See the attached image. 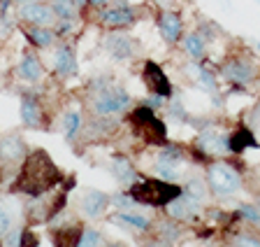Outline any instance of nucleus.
<instances>
[{
	"label": "nucleus",
	"instance_id": "a18cd8bd",
	"mask_svg": "<svg viewBox=\"0 0 260 247\" xmlns=\"http://www.w3.org/2000/svg\"><path fill=\"white\" fill-rule=\"evenodd\" d=\"M258 49H260V40H258Z\"/></svg>",
	"mask_w": 260,
	"mask_h": 247
},
{
	"label": "nucleus",
	"instance_id": "4c0bfd02",
	"mask_svg": "<svg viewBox=\"0 0 260 247\" xmlns=\"http://www.w3.org/2000/svg\"><path fill=\"white\" fill-rule=\"evenodd\" d=\"M165 100H168V98H162V96H158V94H151L149 98L144 100V105H146V107H151V110H160L162 105H165Z\"/></svg>",
	"mask_w": 260,
	"mask_h": 247
},
{
	"label": "nucleus",
	"instance_id": "37998d69",
	"mask_svg": "<svg viewBox=\"0 0 260 247\" xmlns=\"http://www.w3.org/2000/svg\"><path fill=\"white\" fill-rule=\"evenodd\" d=\"M153 3H156V5H160V7H162V5H165V3H168V0H153Z\"/></svg>",
	"mask_w": 260,
	"mask_h": 247
},
{
	"label": "nucleus",
	"instance_id": "a211bd4d",
	"mask_svg": "<svg viewBox=\"0 0 260 247\" xmlns=\"http://www.w3.org/2000/svg\"><path fill=\"white\" fill-rule=\"evenodd\" d=\"M26 143L19 135H3L0 138V161L3 163H19L26 159Z\"/></svg>",
	"mask_w": 260,
	"mask_h": 247
},
{
	"label": "nucleus",
	"instance_id": "412c9836",
	"mask_svg": "<svg viewBox=\"0 0 260 247\" xmlns=\"http://www.w3.org/2000/svg\"><path fill=\"white\" fill-rule=\"evenodd\" d=\"M179 44H181V49H184V54L188 56V59H193V61H205L207 59V40L202 38L198 31L186 33Z\"/></svg>",
	"mask_w": 260,
	"mask_h": 247
},
{
	"label": "nucleus",
	"instance_id": "5701e85b",
	"mask_svg": "<svg viewBox=\"0 0 260 247\" xmlns=\"http://www.w3.org/2000/svg\"><path fill=\"white\" fill-rule=\"evenodd\" d=\"M184 159H186L184 147H179V145H172V143L160 145V149H158V154H156V163L174 166V168H177V166L181 163Z\"/></svg>",
	"mask_w": 260,
	"mask_h": 247
},
{
	"label": "nucleus",
	"instance_id": "6e6552de",
	"mask_svg": "<svg viewBox=\"0 0 260 247\" xmlns=\"http://www.w3.org/2000/svg\"><path fill=\"white\" fill-rule=\"evenodd\" d=\"M19 19L26 26H56V12L51 7V3L47 0H32V3H23L16 10Z\"/></svg>",
	"mask_w": 260,
	"mask_h": 247
},
{
	"label": "nucleus",
	"instance_id": "a19ab883",
	"mask_svg": "<svg viewBox=\"0 0 260 247\" xmlns=\"http://www.w3.org/2000/svg\"><path fill=\"white\" fill-rule=\"evenodd\" d=\"M72 5H75L79 12H86L88 10V0H72Z\"/></svg>",
	"mask_w": 260,
	"mask_h": 247
},
{
	"label": "nucleus",
	"instance_id": "7c9ffc66",
	"mask_svg": "<svg viewBox=\"0 0 260 247\" xmlns=\"http://www.w3.org/2000/svg\"><path fill=\"white\" fill-rule=\"evenodd\" d=\"M168 119L170 121H188V115H186L181 100H172V103H168Z\"/></svg>",
	"mask_w": 260,
	"mask_h": 247
},
{
	"label": "nucleus",
	"instance_id": "a878e982",
	"mask_svg": "<svg viewBox=\"0 0 260 247\" xmlns=\"http://www.w3.org/2000/svg\"><path fill=\"white\" fill-rule=\"evenodd\" d=\"M181 194H186L188 198L202 203L207 198V194H209V184H205V180H200V177H193V180H188L184 187H181Z\"/></svg>",
	"mask_w": 260,
	"mask_h": 247
},
{
	"label": "nucleus",
	"instance_id": "f8f14e48",
	"mask_svg": "<svg viewBox=\"0 0 260 247\" xmlns=\"http://www.w3.org/2000/svg\"><path fill=\"white\" fill-rule=\"evenodd\" d=\"M54 72L58 77H63V79L75 77L77 72H79L75 47H72L70 42H56V49H54Z\"/></svg>",
	"mask_w": 260,
	"mask_h": 247
},
{
	"label": "nucleus",
	"instance_id": "f257e3e1",
	"mask_svg": "<svg viewBox=\"0 0 260 247\" xmlns=\"http://www.w3.org/2000/svg\"><path fill=\"white\" fill-rule=\"evenodd\" d=\"M63 175H60L58 166L51 161L44 149H35V152L26 154V159L21 161V173L16 177L12 191L26 194L30 198L44 196L54 187H58Z\"/></svg>",
	"mask_w": 260,
	"mask_h": 247
},
{
	"label": "nucleus",
	"instance_id": "c9c22d12",
	"mask_svg": "<svg viewBox=\"0 0 260 247\" xmlns=\"http://www.w3.org/2000/svg\"><path fill=\"white\" fill-rule=\"evenodd\" d=\"M12 229V214L10 210H5L0 205V238H5V233Z\"/></svg>",
	"mask_w": 260,
	"mask_h": 247
},
{
	"label": "nucleus",
	"instance_id": "79ce46f5",
	"mask_svg": "<svg viewBox=\"0 0 260 247\" xmlns=\"http://www.w3.org/2000/svg\"><path fill=\"white\" fill-rule=\"evenodd\" d=\"M14 5H23V3H32V0H12Z\"/></svg>",
	"mask_w": 260,
	"mask_h": 247
},
{
	"label": "nucleus",
	"instance_id": "dca6fc26",
	"mask_svg": "<svg viewBox=\"0 0 260 247\" xmlns=\"http://www.w3.org/2000/svg\"><path fill=\"white\" fill-rule=\"evenodd\" d=\"M21 33L26 35L32 49H49L60 40L54 26H23Z\"/></svg>",
	"mask_w": 260,
	"mask_h": 247
},
{
	"label": "nucleus",
	"instance_id": "9b49d317",
	"mask_svg": "<svg viewBox=\"0 0 260 247\" xmlns=\"http://www.w3.org/2000/svg\"><path fill=\"white\" fill-rule=\"evenodd\" d=\"M142 79H144L146 89H149L151 94H158L168 100L172 98V94H174L172 82H170L168 72L162 70L156 61H144V66H142Z\"/></svg>",
	"mask_w": 260,
	"mask_h": 247
},
{
	"label": "nucleus",
	"instance_id": "bb28decb",
	"mask_svg": "<svg viewBox=\"0 0 260 247\" xmlns=\"http://www.w3.org/2000/svg\"><path fill=\"white\" fill-rule=\"evenodd\" d=\"M81 128V115L77 110H70V112H65L63 117V131H65V140H75V135L79 133Z\"/></svg>",
	"mask_w": 260,
	"mask_h": 247
},
{
	"label": "nucleus",
	"instance_id": "ea45409f",
	"mask_svg": "<svg viewBox=\"0 0 260 247\" xmlns=\"http://www.w3.org/2000/svg\"><path fill=\"white\" fill-rule=\"evenodd\" d=\"M107 5H109V0H88V7H93V10H103Z\"/></svg>",
	"mask_w": 260,
	"mask_h": 247
},
{
	"label": "nucleus",
	"instance_id": "6ab92c4d",
	"mask_svg": "<svg viewBox=\"0 0 260 247\" xmlns=\"http://www.w3.org/2000/svg\"><path fill=\"white\" fill-rule=\"evenodd\" d=\"M112 175H114V180L119 182V184H123V187H130V184L137 180L135 166L130 163V159L123 156V154H116L112 159Z\"/></svg>",
	"mask_w": 260,
	"mask_h": 247
},
{
	"label": "nucleus",
	"instance_id": "aec40b11",
	"mask_svg": "<svg viewBox=\"0 0 260 247\" xmlns=\"http://www.w3.org/2000/svg\"><path fill=\"white\" fill-rule=\"evenodd\" d=\"M81 233H84V226L79 222H70V224H65V226H58L51 233L54 236V247H77Z\"/></svg>",
	"mask_w": 260,
	"mask_h": 247
},
{
	"label": "nucleus",
	"instance_id": "c756f323",
	"mask_svg": "<svg viewBox=\"0 0 260 247\" xmlns=\"http://www.w3.org/2000/svg\"><path fill=\"white\" fill-rule=\"evenodd\" d=\"M237 217L239 219H246L249 224H258L260 226V208H255V205H239Z\"/></svg>",
	"mask_w": 260,
	"mask_h": 247
},
{
	"label": "nucleus",
	"instance_id": "423d86ee",
	"mask_svg": "<svg viewBox=\"0 0 260 247\" xmlns=\"http://www.w3.org/2000/svg\"><path fill=\"white\" fill-rule=\"evenodd\" d=\"M140 21V7L135 5H107L98 10V23L105 31H128Z\"/></svg>",
	"mask_w": 260,
	"mask_h": 247
},
{
	"label": "nucleus",
	"instance_id": "7ed1b4c3",
	"mask_svg": "<svg viewBox=\"0 0 260 247\" xmlns=\"http://www.w3.org/2000/svg\"><path fill=\"white\" fill-rule=\"evenodd\" d=\"M128 194L133 201L140 205H151V208H165L172 203L177 196H181V187L168 180H144V182H133L128 187Z\"/></svg>",
	"mask_w": 260,
	"mask_h": 247
},
{
	"label": "nucleus",
	"instance_id": "f03ea898",
	"mask_svg": "<svg viewBox=\"0 0 260 247\" xmlns=\"http://www.w3.org/2000/svg\"><path fill=\"white\" fill-rule=\"evenodd\" d=\"M91 110L95 117H116L123 115L130 110V103H133V96L125 91L123 87L114 84L107 77H98L95 82L91 84Z\"/></svg>",
	"mask_w": 260,
	"mask_h": 247
},
{
	"label": "nucleus",
	"instance_id": "9d476101",
	"mask_svg": "<svg viewBox=\"0 0 260 247\" xmlns=\"http://www.w3.org/2000/svg\"><path fill=\"white\" fill-rule=\"evenodd\" d=\"M195 149H198V154H202V159L205 156L221 159L223 154H230V135H223V133L211 131V128H205L195 138Z\"/></svg>",
	"mask_w": 260,
	"mask_h": 247
},
{
	"label": "nucleus",
	"instance_id": "e433bc0d",
	"mask_svg": "<svg viewBox=\"0 0 260 247\" xmlns=\"http://www.w3.org/2000/svg\"><path fill=\"white\" fill-rule=\"evenodd\" d=\"M12 19H10V14H0V42L3 40H7L10 38V33H12Z\"/></svg>",
	"mask_w": 260,
	"mask_h": 247
},
{
	"label": "nucleus",
	"instance_id": "c03bdc74",
	"mask_svg": "<svg viewBox=\"0 0 260 247\" xmlns=\"http://www.w3.org/2000/svg\"><path fill=\"white\" fill-rule=\"evenodd\" d=\"M121 3H133V0H121Z\"/></svg>",
	"mask_w": 260,
	"mask_h": 247
},
{
	"label": "nucleus",
	"instance_id": "20e7f679",
	"mask_svg": "<svg viewBox=\"0 0 260 247\" xmlns=\"http://www.w3.org/2000/svg\"><path fill=\"white\" fill-rule=\"evenodd\" d=\"M207 184L216 196H233L242 189V173L228 161H214L207 166Z\"/></svg>",
	"mask_w": 260,
	"mask_h": 247
},
{
	"label": "nucleus",
	"instance_id": "39448f33",
	"mask_svg": "<svg viewBox=\"0 0 260 247\" xmlns=\"http://www.w3.org/2000/svg\"><path fill=\"white\" fill-rule=\"evenodd\" d=\"M221 75L228 84H233L237 89H246L255 82L258 77V66L255 61L246 54H233L221 63Z\"/></svg>",
	"mask_w": 260,
	"mask_h": 247
},
{
	"label": "nucleus",
	"instance_id": "f3484780",
	"mask_svg": "<svg viewBox=\"0 0 260 247\" xmlns=\"http://www.w3.org/2000/svg\"><path fill=\"white\" fill-rule=\"evenodd\" d=\"M19 112H21L23 126H28V128H40L42 126L44 112H42V103H40L38 96L23 94L21 96V105H19Z\"/></svg>",
	"mask_w": 260,
	"mask_h": 247
},
{
	"label": "nucleus",
	"instance_id": "1a4fd4ad",
	"mask_svg": "<svg viewBox=\"0 0 260 247\" xmlns=\"http://www.w3.org/2000/svg\"><path fill=\"white\" fill-rule=\"evenodd\" d=\"M156 26L160 31V38L165 40V44L174 47V44L181 42L184 38V17L181 12L170 10V7H162L156 17Z\"/></svg>",
	"mask_w": 260,
	"mask_h": 247
},
{
	"label": "nucleus",
	"instance_id": "2f4dec72",
	"mask_svg": "<svg viewBox=\"0 0 260 247\" xmlns=\"http://www.w3.org/2000/svg\"><path fill=\"white\" fill-rule=\"evenodd\" d=\"M233 247H260V238L253 233H237L233 238Z\"/></svg>",
	"mask_w": 260,
	"mask_h": 247
},
{
	"label": "nucleus",
	"instance_id": "b1692460",
	"mask_svg": "<svg viewBox=\"0 0 260 247\" xmlns=\"http://www.w3.org/2000/svg\"><path fill=\"white\" fill-rule=\"evenodd\" d=\"M114 219L119 222V224L130 226V229H137V231H149V226H151V219H149V217L135 214V212H130V210H119Z\"/></svg>",
	"mask_w": 260,
	"mask_h": 247
},
{
	"label": "nucleus",
	"instance_id": "72a5a7b5",
	"mask_svg": "<svg viewBox=\"0 0 260 247\" xmlns=\"http://www.w3.org/2000/svg\"><path fill=\"white\" fill-rule=\"evenodd\" d=\"M109 203L116 205L119 210H130V205L135 203V201H133V196H130L128 191H121V194H116V196L109 198Z\"/></svg>",
	"mask_w": 260,
	"mask_h": 247
},
{
	"label": "nucleus",
	"instance_id": "393cba45",
	"mask_svg": "<svg viewBox=\"0 0 260 247\" xmlns=\"http://www.w3.org/2000/svg\"><path fill=\"white\" fill-rule=\"evenodd\" d=\"M49 3L54 7L58 21H77L81 17V12L72 5V0H49Z\"/></svg>",
	"mask_w": 260,
	"mask_h": 247
},
{
	"label": "nucleus",
	"instance_id": "ddd939ff",
	"mask_svg": "<svg viewBox=\"0 0 260 247\" xmlns=\"http://www.w3.org/2000/svg\"><path fill=\"white\" fill-rule=\"evenodd\" d=\"M109 208V196L100 189H88L79 201V212L86 217V219H100L105 217Z\"/></svg>",
	"mask_w": 260,
	"mask_h": 247
},
{
	"label": "nucleus",
	"instance_id": "cd10ccee",
	"mask_svg": "<svg viewBox=\"0 0 260 247\" xmlns=\"http://www.w3.org/2000/svg\"><path fill=\"white\" fill-rule=\"evenodd\" d=\"M158 238H162V240H168V242L179 240V238H181V229H179L177 219L170 217V219L160 222V224H158Z\"/></svg>",
	"mask_w": 260,
	"mask_h": 247
},
{
	"label": "nucleus",
	"instance_id": "0eeeda50",
	"mask_svg": "<svg viewBox=\"0 0 260 247\" xmlns=\"http://www.w3.org/2000/svg\"><path fill=\"white\" fill-rule=\"evenodd\" d=\"M103 44H105V51H107L114 61H121V63L137 59L142 51L140 40L128 35L125 31H107Z\"/></svg>",
	"mask_w": 260,
	"mask_h": 247
},
{
	"label": "nucleus",
	"instance_id": "4468645a",
	"mask_svg": "<svg viewBox=\"0 0 260 247\" xmlns=\"http://www.w3.org/2000/svg\"><path fill=\"white\" fill-rule=\"evenodd\" d=\"M165 212H168V217H172L177 222H190L202 212V203H198V201L188 198L186 194H181V196L174 198L172 203L165 205Z\"/></svg>",
	"mask_w": 260,
	"mask_h": 247
},
{
	"label": "nucleus",
	"instance_id": "4be33fe9",
	"mask_svg": "<svg viewBox=\"0 0 260 247\" xmlns=\"http://www.w3.org/2000/svg\"><path fill=\"white\" fill-rule=\"evenodd\" d=\"M246 149H260V143L255 140L253 131H249L246 126H239L237 131L230 135V152L244 154Z\"/></svg>",
	"mask_w": 260,
	"mask_h": 247
},
{
	"label": "nucleus",
	"instance_id": "473e14b6",
	"mask_svg": "<svg viewBox=\"0 0 260 247\" xmlns=\"http://www.w3.org/2000/svg\"><path fill=\"white\" fill-rule=\"evenodd\" d=\"M153 173H156V177H160V180H168V182L177 180V171H174V166L156 163V166H153Z\"/></svg>",
	"mask_w": 260,
	"mask_h": 247
},
{
	"label": "nucleus",
	"instance_id": "2eb2a0df",
	"mask_svg": "<svg viewBox=\"0 0 260 247\" xmlns=\"http://www.w3.org/2000/svg\"><path fill=\"white\" fill-rule=\"evenodd\" d=\"M16 77L23 79V82H28V84H35L44 77L42 61H40V56L32 49H26L21 54V61H19V66H16Z\"/></svg>",
	"mask_w": 260,
	"mask_h": 247
},
{
	"label": "nucleus",
	"instance_id": "58836bf2",
	"mask_svg": "<svg viewBox=\"0 0 260 247\" xmlns=\"http://www.w3.org/2000/svg\"><path fill=\"white\" fill-rule=\"evenodd\" d=\"M144 247H172V242L162 240V238H151V240H146Z\"/></svg>",
	"mask_w": 260,
	"mask_h": 247
},
{
	"label": "nucleus",
	"instance_id": "c85d7f7f",
	"mask_svg": "<svg viewBox=\"0 0 260 247\" xmlns=\"http://www.w3.org/2000/svg\"><path fill=\"white\" fill-rule=\"evenodd\" d=\"M77 247H103V236L98 229H86L84 226V233H81Z\"/></svg>",
	"mask_w": 260,
	"mask_h": 247
},
{
	"label": "nucleus",
	"instance_id": "f704fd0d",
	"mask_svg": "<svg viewBox=\"0 0 260 247\" xmlns=\"http://www.w3.org/2000/svg\"><path fill=\"white\" fill-rule=\"evenodd\" d=\"M40 238L32 229H21V240H19V247H38Z\"/></svg>",
	"mask_w": 260,
	"mask_h": 247
}]
</instances>
